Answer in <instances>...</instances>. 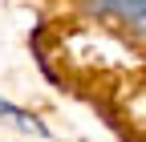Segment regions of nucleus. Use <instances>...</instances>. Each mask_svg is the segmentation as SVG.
<instances>
[{
    "label": "nucleus",
    "mask_w": 146,
    "mask_h": 142,
    "mask_svg": "<svg viewBox=\"0 0 146 142\" xmlns=\"http://www.w3.org/2000/svg\"><path fill=\"white\" fill-rule=\"evenodd\" d=\"M85 12L122 29L134 41H146V0H85Z\"/></svg>",
    "instance_id": "f257e3e1"
},
{
    "label": "nucleus",
    "mask_w": 146,
    "mask_h": 142,
    "mask_svg": "<svg viewBox=\"0 0 146 142\" xmlns=\"http://www.w3.org/2000/svg\"><path fill=\"white\" fill-rule=\"evenodd\" d=\"M0 122H8L12 130H25V134H36V138H45L49 134V126L36 114H29V110H21V106H12L8 98H0Z\"/></svg>",
    "instance_id": "f03ea898"
}]
</instances>
